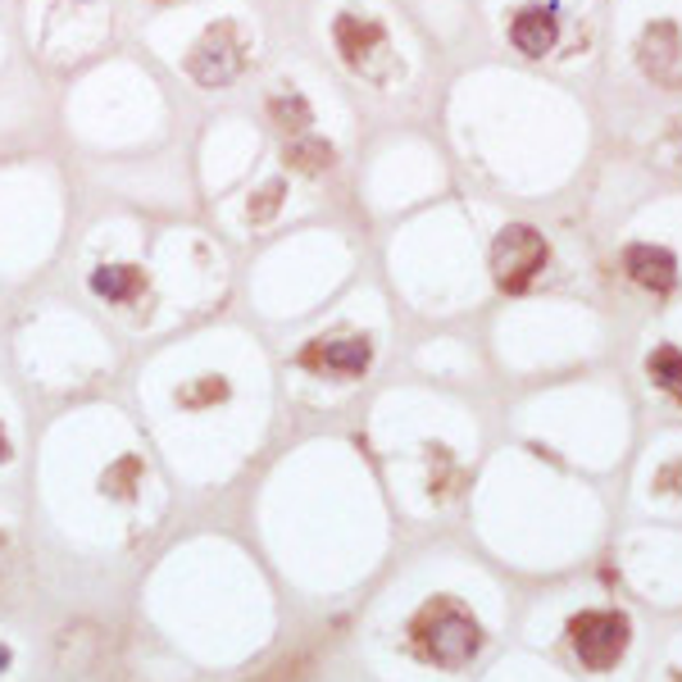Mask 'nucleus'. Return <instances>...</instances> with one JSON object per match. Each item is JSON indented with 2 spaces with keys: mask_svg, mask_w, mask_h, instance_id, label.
Here are the masks:
<instances>
[{
  "mask_svg": "<svg viewBox=\"0 0 682 682\" xmlns=\"http://www.w3.org/2000/svg\"><path fill=\"white\" fill-rule=\"evenodd\" d=\"M569 638H574V651H578V660L587 669H615L623 660V651H628V619L615 615V609H587V615H578L569 623Z\"/></svg>",
  "mask_w": 682,
  "mask_h": 682,
  "instance_id": "4",
  "label": "nucleus"
},
{
  "mask_svg": "<svg viewBox=\"0 0 682 682\" xmlns=\"http://www.w3.org/2000/svg\"><path fill=\"white\" fill-rule=\"evenodd\" d=\"M269 114L278 119V128H292V132H300L305 124H310V105H305V96H273L269 101Z\"/></svg>",
  "mask_w": 682,
  "mask_h": 682,
  "instance_id": "12",
  "label": "nucleus"
},
{
  "mask_svg": "<svg viewBox=\"0 0 682 682\" xmlns=\"http://www.w3.org/2000/svg\"><path fill=\"white\" fill-rule=\"evenodd\" d=\"M333 41L350 68H369V60L387 46V33H383V23H373L364 14H342L333 23Z\"/></svg>",
  "mask_w": 682,
  "mask_h": 682,
  "instance_id": "6",
  "label": "nucleus"
},
{
  "mask_svg": "<svg viewBox=\"0 0 682 682\" xmlns=\"http://www.w3.org/2000/svg\"><path fill=\"white\" fill-rule=\"evenodd\" d=\"M333 146L327 141H296V146L287 151V164L300 173H323V169H333Z\"/></svg>",
  "mask_w": 682,
  "mask_h": 682,
  "instance_id": "11",
  "label": "nucleus"
},
{
  "mask_svg": "<svg viewBox=\"0 0 682 682\" xmlns=\"http://www.w3.org/2000/svg\"><path fill=\"white\" fill-rule=\"evenodd\" d=\"M373 364V346L360 333H342V337H314L300 350V369L323 373V378H360Z\"/></svg>",
  "mask_w": 682,
  "mask_h": 682,
  "instance_id": "5",
  "label": "nucleus"
},
{
  "mask_svg": "<svg viewBox=\"0 0 682 682\" xmlns=\"http://www.w3.org/2000/svg\"><path fill=\"white\" fill-rule=\"evenodd\" d=\"M5 669H10V651H5V646H0V673H5Z\"/></svg>",
  "mask_w": 682,
  "mask_h": 682,
  "instance_id": "16",
  "label": "nucleus"
},
{
  "mask_svg": "<svg viewBox=\"0 0 682 682\" xmlns=\"http://www.w3.org/2000/svg\"><path fill=\"white\" fill-rule=\"evenodd\" d=\"M223 396H228V383L209 378V383L196 387V391H182V401H186V406H201V401H223Z\"/></svg>",
  "mask_w": 682,
  "mask_h": 682,
  "instance_id": "14",
  "label": "nucleus"
},
{
  "mask_svg": "<svg viewBox=\"0 0 682 682\" xmlns=\"http://www.w3.org/2000/svg\"><path fill=\"white\" fill-rule=\"evenodd\" d=\"M10 460V437H5V428H0V464Z\"/></svg>",
  "mask_w": 682,
  "mask_h": 682,
  "instance_id": "15",
  "label": "nucleus"
},
{
  "mask_svg": "<svg viewBox=\"0 0 682 682\" xmlns=\"http://www.w3.org/2000/svg\"><path fill=\"white\" fill-rule=\"evenodd\" d=\"M510 41L519 46L524 55H546L551 46L559 41V14L551 5H528L514 14L510 23Z\"/></svg>",
  "mask_w": 682,
  "mask_h": 682,
  "instance_id": "7",
  "label": "nucleus"
},
{
  "mask_svg": "<svg viewBox=\"0 0 682 682\" xmlns=\"http://www.w3.org/2000/svg\"><path fill=\"white\" fill-rule=\"evenodd\" d=\"M646 369H651L655 387H665L669 396H678V401H682V350H678V346H660V350H655V356L646 360Z\"/></svg>",
  "mask_w": 682,
  "mask_h": 682,
  "instance_id": "10",
  "label": "nucleus"
},
{
  "mask_svg": "<svg viewBox=\"0 0 682 682\" xmlns=\"http://www.w3.org/2000/svg\"><path fill=\"white\" fill-rule=\"evenodd\" d=\"M410 638H414V651L428 665L460 669V665H468L478 655L482 628H478V619L468 615L464 605L441 596V601H428V605L419 609V619L410 623Z\"/></svg>",
  "mask_w": 682,
  "mask_h": 682,
  "instance_id": "1",
  "label": "nucleus"
},
{
  "mask_svg": "<svg viewBox=\"0 0 682 682\" xmlns=\"http://www.w3.org/2000/svg\"><path fill=\"white\" fill-rule=\"evenodd\" d=\"M91 292L110 305H128L146 292V278H141V269H132V265H101L91 273Z\"/></svg>",
  "mask_w": 682,
  "mask_h": 682,
  "instance_id": "9",
  "label": "nucleus"
},
{
  "mask_svg": "<svg viewBox=\"0 0 682 682\" xmlns=\"http://www.w3.org/2000/svg\"><path fill=\"white\" fill-rule=\"evenodd\" d=\"M242 64H246V41L237 23H209L201 41L192 46V55H186V74L201 87H228L242 74Z\"/></svg>",
  "mask_w": 682,
  "mask_h": 682,
  "instance_id": "3",
  "label": "nucleus"
},
{
  "mask_svg": "<svg viewBox=\"0 0 682 682\" xmlns=\"http://www.w3.org/2000/svg\"><path fill=\"white\" fill-rule=\"evenodd\" d=\"M278 205H282V182H269L265 192H260V201H250V219H255V223H265Z\"/></svg>",
  "mask_w": 682,
  "mask_h": 682,
  "instance_id": "13",
  "label": "nucleus"
},
{
  "mask_svg": "<svg viewBox=\"0 0 682 682\" xmlns=\"http://www.w3.org/2000/svg\"><path fill=\"white\" fill-rule=\"evenodd\" d=\"M551 265V246L537 228L510 223L497 242H491V278L501 292H528L537 273Z\"/></svg>",
  "mask_w": 682,
  "mask_h": 682,
  "instance_id": "2",
  "label": "nucleus"
},
{
  "mask_svg": "<svg viewBox=\"0 0 682 682\" xmlns=\"http://www.w3.org/2000/svg\"><path fill=\"white\" fill-rule=\"evenodd\" d=\"M623 269L632 282H642L646 292H669L678 282V260L665 250V246H628L623 250Z\"/></svg>",
  "mask_w": 682,
  "mask_h": 682,
  "instance_id": "8",
  "label": "nucleus"
}]
</instances>
